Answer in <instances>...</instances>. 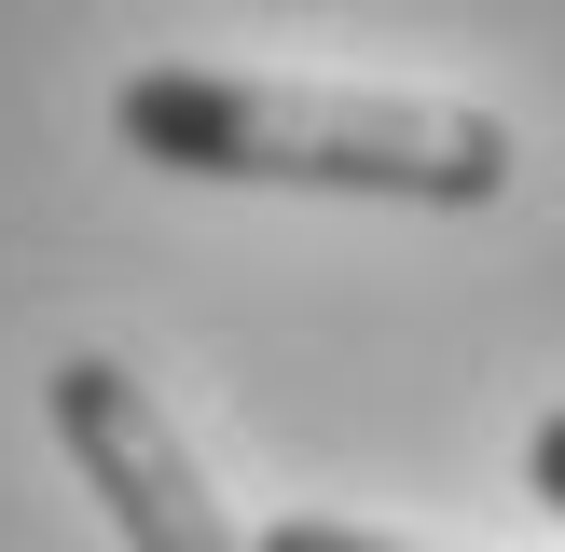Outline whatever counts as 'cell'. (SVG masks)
I'll use <instances>...</instances> for the list:
<instances>
[{
    "mask_svg": "<svg viewBox=\"0 0 565 552\" xmlns=\"http://www.w3.org/2000/svg\"><path fill=\"white\" fill-rule=\"evenodd\" d=\"M110 138L180 180L248 193H373V208H497L511 125L469 97H373V83H276V70H125Z\"/></svg>",
    "mask_w": 565,
    "mask_h": 552,
    "instance_id": "1",
    "label": "cell"
},
{
    "mask_svg": "<svg viewBox=\"0 0 565 552\" xmlns=\"http://www.w3.org/2000/svg\"><path fill=\"white\" fill-rule=\"evenodd\" d=\"M42 414H55V442H70V469L97 484V511H110L125 552H248V524L221 511V484H207V456L180 442V414H166L125 359L70 346L42 373Z\"/></svg>",
    "mask_w": 565,
    "mask_h": 552,
    "instance_id": "2",
    "label": "cell"
},
{
    "mask_svg": "<svg viewBox=\"0 0 565 552\" xmlns=\"http://www.w3.org/2000/svg\"><path fill=\"white\" fill-rule=\"evenodd\" d=\"M248 552H414V539H373V524H318V511H290V524H263Z\"/></svg>",
    "mask_w": 565,
    "mask_h": 552,
    "instance_id": "3",
    "label": "cell"
},
{
    "mask_svg": "<svg viewBox=\"0 0 565 552\" xmlns=\"http://www.w3.org/2000/svg\"><path fill=\"white\" fill-rule=\"evenodd\" d=\"M524 497H539V511H565V414H539V428H524Z\"/></svg>",
    "mask_w": 565,
    "mask_h": 552,
    "instance_id": "4",
    "label": "cell"
}]
</instances>
